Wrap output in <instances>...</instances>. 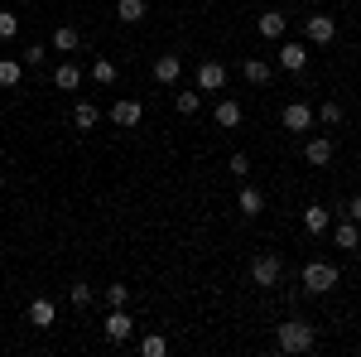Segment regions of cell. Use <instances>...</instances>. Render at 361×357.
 Masks as SVG:
<instances>
[{"label":"cell","mask_w":361,"mask_h":357,"mask_svg":"<svg viewBox=\"0 0 361 357\" xmlns=\"http://www.w3.org/2000/svg\"><path fill=\"white\" fill-rule=\"evenodd\" d=\"M313 324H304V319H284L275 329V343H279V353H308L313 348Z\"/></svg>","instance_id":"obj_1"},{"label":"cell","mask_w":361,"mask_h":357,"mask_svg":"<svg viewBox=\"0 0 361 357\" xmlns=\"http://www.w3.org/2000/svg\"><path fill=\"white\" fill-rule=\"evenodd\" d=\"M337 280H342V275H337L333 261H308V266H304V290H308V295H328Z\"/></svg>","instance_id":"obj_2"},{"label":"cell","mask_w":361,"mask_h":357,"mask_svg":"<svg viewBox=\"0 0 361 357\" xmlns=\"http://www.w3.org/2000/svg\"><path fill=\"white\" fill-rule=\"evenodd\" d=\"M197 92H222L226 87V68L217 63V58H207V63H197V78H193Z\"/></svg>","instance_id":"obj_3"},{"label":"cell","mask_w":361,"mask_h":357,"mask_svg":"<svg viewBox=\"0 0 361 357\" xmlns=\"http://www.w3.org/2000/svg\"><path fill=\"white\" fill-rule=\"evenodd\" d=\"M279 121H284V131H299V136H304V131H313V121H318V116H313L308 102H289Z\"/></svg>","instance_id":"obj_4"},{"label":"cell","mask_w":361,"mask_h":357,"mask_svg":"<svg viewBox=\"0 0 361 357\" xmlns=\"http://www.w3.org/2000/svg\"><path fill=\"white\" fill-rule=\"evenodd\" d=\"M304 34H308V44H333V39H337V20H333V15H308Z\"/></svg>","instance_id":"obj_5"},{"label":"cell","mask_w":361,"mask_h":357,"mask_svg":"<svg viewBox=\"0 0 361 357\" xmlns=\"http://www.w3.org/2000/svg\"><path fill=\"white\" fill-rule=\"evenodd\" d=\"M102 333H106V343H126V338L135 333V319H130L126 309H111L106 324H102Z\"/></svg>","instance_id":"obj_6"},{"label":"cell","mask_w":361,"mask_h":357,"mask_svg":"<svg viewBox=\"0 0 361 357\" xmlns=\"http://www.w3.org/2000/svg\"><path fill=\"white\" fill-rule=\"evenodd\" d=\"M279 271H284V266H279V256H255V261H250V280H255V285H265V290L279 285Z\"/></svg>","instance_id":"obj_7"},{"label":"cell","mask_w":361,"mask_h":357,"mask_svg":"<svg viewBox=\"0 0 361 357\" xmlns=\"http://www.w3.org/2000/svg\"><path fill=\"white\" fill-rule=\"evenodd\" d=\"M178 73H183V58H178V54H159V58H154V83H159V87H173V83H178Z\"/></svg>","instance_id":"obj_8"},{"label":"cell","mask_w":361,"mask_h":357,"mask_svg":"<svg viewBox=\"0 0 361 357\" xmlns=\"http://www.w3.org/2000/svg\"><path fill=\"white\" fill-rule=\"evenodd\" d=\"M304 227H308V237H328V232H333V213L318 208V203H308L304 208Z\"/></svg>","instance_id":"obj_9"},{"label":"cell","mask_w":361,"mask_h":357,"mask_svg":"<svg viewBox=\"0 0 361 357\" xmlns=\"http://www.w3.org/2000/svg\"><path fill=\"white\" fill-rule=\"evenodd\" d=\"M328 160H333V140H328V136H313V140H304V165L323 169Z\"/></svg>","instance_id":"obj_10"},{"label":"cell","mask_w":361,"mask_h":357,"mask_svg":"<svg viewBox=\"0 0 361 357\" xmlns=\"http://www.w3.org/2000/svg\"><path fill=\"white\" fill-rule=\"evenodd\" d=\"M140 116H145V107H140L135 97H121V102L111 107V121H116V126H126V131H130V126H140Z\"/></svg>","instance_id":"obj_11"},{"label":"cell","mask_w":361,"mask_h":357,"mask_svg":"<svg viewBox=\"0 0 361 357\" xmlns=\"http://www.w3.org/2000/svg\"><path fill=\"white\" fill-rule=\"evenodd\" d=\"M54 87H58V92H78V87H82V68H78L73 58L58 63V68H54Z\"/></svg>","instance_id":"obj_12"},{"label":"cell","mask_w":361,"mask_h":357,"mask_svg":"<svg viewBox=\"0 0 361 357\" xmlns=\"http://www.w3.org/2000/svg\"><path fill=\"white\" fill-rule=\"evenodd\" d=\"M279 63H284L289 73H304V68H308V44H299V39H289V44L279 49Z\"/></svg>","instance_id":"obj_13"},{"label":"cell","mask_w":361,"mask_h":357,"mask_svg":"<svg viewBox=\"0 0 361 357\" xmlns=\"http://www.w3.org/2000/svg\"><path fill=\"white\" fill-rule=\"evenodd\" d=\"M236 213H241V218H260V213H265V193L260 189H241L236 193Z\"/></svg>","instance_id":"obj_14"},{"label":"cell","mask_w":361,"mask_h":357,"mask_svg":"<svg viewBox=\"0 0 361 357\" xmlns=\"http://www.w3.org/2000/svg\"><path fill=\"white\" fill-rule=\"evenodd\" d=\"M333 247H342V251H357L361 247V232H357V222H352V218L333 227Z\"/></svg>","instance_id":"obj_15"},{"label":"cell","mask_w":361,"mask_h":357,"mask_svg":"<svg viewBox=\"0 0 361 357\" xmlns=\"http://www.w3.org/2000/svg\"><path fill=\"white\" fill-rule=\"evenodd\" d=\"M241 78H246L250 87H265L270 83V63H265V58H246V63H241Z\"/></svg>","instance_id":"obj_16"},{"label":"cell","mask_w":361,"mask_h":357,"mask_svg":"<svg viewBox=\"0 0 361 357\" xmlns=\"http://www.w3.org/2000/svg\"><path fill=\"white\" fill-rule=\"evenodd\" d=\"M54 300H34L29 304V324H34V329H54Z\"/></svg>","instance_id":"obj_17"},{"label":"cell","mask_w":361,"mask_h":357,"mask_svg":"<svg viewBox=\"0 0 361 357\" xmlns=\"http://www.w3.org/2000/svg\"><path fill=\"white\" fill-rule=\"evenodd\" d=\"M255 29H260L265 39H284V29H289V20H284L279 10H270V15H260V20H255Z\"/></svg>","instance_id":"obj_18"},{"label":"cell","mask_w":361,"mask_h":357,"mask_svg":"<svg viewBox=\"0 0 361 357\" xmlns=\"http://www.w3.org/2000/svg\"><path fill=\"white\" fill-rule=\"evenodd\" d=\"M78 44H82V34H78L73 25H58L54 29V49H58V54H78Z\"/></svg>","instance_id":"obj_19"},{"label":"cell","mask_w":361,"mask_h":357,"mask_svg":"<svg viewBox=\"0 0 361 357\" xmlns=\"http://www.w3.org/2000/svg\"><path fill=\"white\" fill-rule=\"evenodd\" d=\"M97 121H102V111H97V102H78V107H73V126H78V131H92Z\"/></svg>","instance_id":"obj_20"},{"label":"cell","mask_w":361,"mask_h":357,"mask_svg":"<svg viewBox=\"0 0 361 357\" xmlns=\"http://www.w3.org/2000/svg\"><path fill=\"white\" fill-rule=\"evenodd\" d=\"M217 126L236 131V126H241V102H231V97H226V102H217Z\"/></svg>","instance_id":"obj_21"},{"label":"cell","mask_w":361,"mask_h":357,"mask_svg":"<svg viewBox=\"0 0 361 357\" xmlns=\"http://www.w3.org/2000/svg\"><path fill=\"white\" fill-rule=\"evenodd\" d=\"M25 78V63L20 58H0V87H20Z\"/></svg>","instance_id":"obj_22"},{"label":"cell","mask_w":361,"mask_h":357,"mask_svg":"<svg viewBox=\"0 0 361 357\" xmlns=\"http://www.w3.org/2000/svg\"><path fill=\"white\" fill-rule=\"evenodd\" d=\"M116 20L140 25V20H145V0H116Z\"/></svg>","instance_id":"obj_23"},{"label":"cell","mask_w":361,"mask_h":357,"mask_svg":"<svg viewBox=\"0 0 361 357\" xmlns=\"http://www.w3.org/2000/svg\"><path fill=\"white\" fill-rule=\"evenodd\" d=\"M173 107H178V116H197V111H202V92H178V97H173Z\"/></svg>","instance_id":"obj_24"},{"label":"cell","mask_w":361,"mask_h":357,"mask_svg":"<svg viewBox=\"0 0 361 357\" xmlns=\"http://www.w3.org/2000/svg\"><path fill=\"white\" fill-rule=\"evenodd\" d=\"M92 83H97V87H111L116 83V63H111V58H97V63H92Z\"/></svg>","instance_id":"obj_25"},{"label":"cell","mask_w":361,"mask_h":357,"mask_svg":"<svg viewBox=\"0 0 361 357\" xmlns=\"http://www.w3.org/2000/svg\"><path fill=\"white\" fill-rule=\"evenodd\" d=\"M140 353H145V357H164V353H169V338H159V333L140 338Z\"/></svg>","instance_id":"obj_26"},{"label":"cell","mask_w":361,"mask_h":357,"mask_svg":"<svg viewBox=\"0 0 361 357\" xmlns=\"http://www.w3.org/2000/svg\"><path fill=\"white\" fill-rule=\"evenodd\" d=\"M44 58H49V49H44V44H29V49H20V63H25V68H44Z\"/></svg>","instance_id":"obj_27"},{"label":"cell","mask_w":361,"mask_h":357,"mask_svg":"<svg viewBox=\"0 0 361 357\" xmlns=\"http://www.w3.org/2000/svg\"><path fill=\"white\" fill-rule=\"evenodd\" d=\"M20 34V15H10V10H0V44H10Z\"/></svg>","instance_id":"obj_28"},{"label":"cell","mask_w":361,"mask_h":357,"mask_svg":"<svg viewBox=\"0 0 361 357\" xmlns=\"http://www.w3.org/2000/svg\"><path fill=\"white\" fill-rule=\"evenodd\" d=\"M102 300L111 304V309H126V300H130V290H126V285H106V290H102Z\"/></svg>","instance_id":"obj_29"},{"label":"cell","mask_w":361,"mask_h":357,"mask_svg":"<svg viewBox=\"0 0 361 357\" xmlns=\"http://www.w3.org/2000/svg\"><path fill=\"white\" fill-rule=\"evenodd\" d=\"M313 116H318L323 126H342V107H337V102H323V107L313 111Z\"/></svg>","instance_id":"obj_30"},{"label":"cell","mask_w":361,"mask_h":357,"mask_svg":"<svg viewBox=\"0 0 361 357\" xmlns=\"http://www.w3.org/2000/svg\"><path fill=\"white\" fill-rule=\"evenodd\" d=\"M68 300L78 304V309H87V304H92V285H82V280H78V285H68Z\"/></svg>","instance_id":"obj_31"},{"label":"cell","mask_w":361,"mask_h":357,"mask_svg":"<svg viewBox=\"0 0 361 357\" xmlns=\"http://www.w3.org/2000/svg\"><path fill=\"white\" fill-rule=\"evenodd\" d=\"M231 174H236V179H246V174H250V160H246V155H241V150L231 155Z\"/></svg>","instance_id":"obj_32"},{"label":"cell","mask_w":361,"mask_h":357,"mask_svg":"<svg viewBox=\"0 0 361 357\" xmlns=\"http://www.w3.org/2000/svg\"><path fill=\"white\" fill-rule=\"evenodd\" d=\"M347 218H352V222H361V193L352 198V203H347Z\"/></svg>","instance_id":"obj_33"},{"label":"cell","mask_w":361,"mask_h":357,"mask_svg":"<svg viewBox=\"0 0 361 357\" xmlns=\"http://www.w3.org/2000/svg\"><path fill=\"white\" fill-rule=\"evenodd\" d=\"M0 189H5V179H0Z\"/></svg>","instance_id":"obj_34"}]
</instances>
